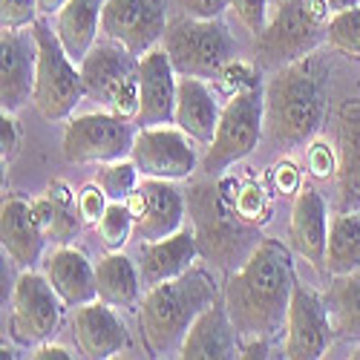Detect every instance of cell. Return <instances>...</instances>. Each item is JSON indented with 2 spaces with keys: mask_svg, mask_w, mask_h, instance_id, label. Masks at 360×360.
I'll return each instance as SVG.
<instances>
[{
  "mask_svg": "<svg viewBox=\"0 0 360 360\" xmlns=\"http://www.w3.org/2000/svg\"><path fill=\"white\" fill-rule=\"evenodd\" d=\"M291 254L280 239H259L245 262L228 277L222 303L243 343H268L285 335V317L294 291Z\"/></svg>",
  "mask_w": 360,
  "mask_h": 360,
  "instance_id": "obj_1",
  "label": "cell"
},
{
  "mask_svg": "<svg viewBox=\"0 0 360 360\" xmlns=\"http://www.w3.org/2000/svg\"><path fill=\"white\" fill-rule=\"evenodd\" d=\"M332 67L314 49L280 67L265 84V130L280 147H300L314 139L326 118Z\"/></svg>",
  "mask_w": 360,
  "mask_h": 360,
  "instance_id": "obj_2",
  "label": "cell"
},
{
  "mask_svg": "<svg viewBox=\"0 0 360 360\" xmlns=\"http://www.w3.org/2000/svg\"><path fill=\"white\" fill-rule=\"evenodd\" d=\"M217 285L202 268H191L182 277L150 285L139 300V335L153 357L179 352L193 320L214 303Z\"/></svg>",
  "mask_w": 360,
  "mask_h": 360,
  "instance_id": "obj_3",
  "label": "cell"
},
{
  "mask_svg": "<svg viewBox=\"0 0 360 360\" xmlns=\"http://www.w3.org/2000/svg\"><path fill=\"white\" fill-rule=\"evenodd\" d=\"M32 35L38 41V75L32 104L46 122H67L86 98L81 67L67 55L55 35V26H49L46 20L32 23Z\"/></svg>",
  "mask_w": 360,
  "mask_h": 360,
  "instance_id": "obj_4",
  "label": "cell"
},
{
  "mask_svg": "<svg viewBox=\"0 0 360 360\" xmlns=\"http://www.w3.org/2000/svg\"><path fill=\"white\" fill-rule=\"evenodd\" d=\"M162 46L167 49L176 72L193 78H217L236 58V41L222 18H170Z\"/></svg>",
  "mask_w": 360,
  "mask_h": 360,
  "instance_id": "obj_5",
  "label": "cell"
},
{
  "mask_svg": "<svg viewBox=\"0 0 360 360\" xmlns=\"http://www.w3.org/2000/svg\"><path fill=\"white\" fill-rule=\"evenodd\" d=\"M86 98L136 124L139 112V58L115 41H98L81 61Z\"/></svg>",
  "mask_w": 360,
  "mask_h": 360,
  "instance_id": "obj_6",
  "label": "cell"
},
{
  "mask_svg": "<svg viewBox=\"0 0 360 360\" xmlns=\"http://www.w3.org/2000/svg\"><path fill=\"white\" fill-rule=\"evenodd\" d=\"M265 130V86H251L236 96H228L222 104L219 127L214 141L207 144L202 159L205 173H225L231 165L251 156Z\"/></svg>",
  "mask_w": 360,
  "mask_h": 360,
  "instance_id": "obj_7",
  "label": "cell"
},
{
  "mask_svg": "<svg viewBox=\"0 0 360 360\" xmlns=\"http://www.w3.org/2000/svg\"><path fill=\"white\" fill-rule=\"evenodd\" d=\"M326 38V20L317 18L311 0H280L257 35V58L265 67H285L320 46Z\"/></svg>",
  "mask_w": 360,
  "mask_h": 360,
  "instance_id": "obj_8",
  "label": "cell"
},
{
  "mask_svg": "<svg viewBox=\"0 0 360 360\" xmlns=\"http://www.w3.org/2000/svg\"><path fill=\"white\" fill-rule=\"evenodd\" d=\"M64 306L67 303L58 297L46 274H35L32 268H26L12 288L9 338L26 349H35L52 340L61 328Z\"/></svg>",
  "mask_w": 360,
  "mask_h": 360,
  "instance_id": "obj_9",
  "label": "cell"
},
{
  "mask_svg": "<svg viewBox=\"0 0 360 360\" xmlns=\"http://www.w3.org/2000/svg\"><path fill=\"white\" fill-rule=\"evenodd\" d=\"M133 122L115 112H86L70 118L64 130V159L72 165H107L133 153Z\"/></svg>",
  "mask_w": 360,
  "mask_h": 360,
  "instance_id": "obj_10",
  "label": "cell"
},
{
  "mask_svg": "<svg viewBox=\"0 0 360 360\" xmlns=\"http://www.w3.org/2000/svg\"><path fill=\"white\" fill-rule=\"evenodd\" d=\"M191 136L179 127L159 124V127H139L133 139V153L139 173L144 179H167L182 182L196 173V153L191 147Z\"/></svg>",
  "mask_w": 360,
  "mask_h": 360,
  "instance_id": "obj_11",
  "label": "cell"
},
{
  "mask_svg": "<svg viewBox=\"0 0 360 360\" xmlns=\"http://www.w3.org/2000/svg\"><path fill=\"white\" fill-rule=\"evenodd\" d=\"M165 0H104L101 32L104 38L122 44L136 58L159 46L167 32Z\"/></svg>",
  "mask_w": 360,
  "mask_h": 360,
  "instance_id": "obj_12",
  "label": "cell"
},
{
  "mask_svg": "<svg viewBox=\"0 0 360 360\" xmlns=\"http://www.w3.org/2000/svg\"><path fill=\"white\" fill-rule=\"evenodd\" d=\"M332 338H335V328L326 309V300L317 291L294 283L288 317H285L283 354L288 360H317L328 352Z\"/></svg>",
  "mask_w": 360,
  "mask_h": 360,
  "instance_id": "obj_13",
  "label": "cell"
},
{
  "mask_svg": "<svg viewBox=\"0 0 360 360\" xmlns=\"http://www.w3.org/2000/svg\"><path fill=\"white\" fill-rule=\"evenodd\" d=\"M38 41L23 29H4L0 35V110L20 112L35 96Z\"/></svg>",
  "mask_w": 360,
  "mask_h": 360,
  "instance_id": "obj_14",
  "label": "cell"
},
{
  "mask_svg": "<svg viewBox=\"0 0 360 360\" xmlns=\"http://www.w3.org/2000/svg\"><path fill=\"white\" fill-rule=\"evenodd\" d=\"M176 93H179V72L170 64L167 49L153 46L139 58V127H159L173 124L176 115Z\"/></svg>",
  "mask_w": 360,
  "mask_h": 360,
  "instance_id": "obj_15",
  "label": "cell"
},
{
  "mask_svg": "<svg viewBox=\"0 0 360 360\" xmlns=\"http://www.w3.org/2000/svg\"><path fill=\"white\" fill-rule=\"evenodd\" d=\"M127 205L136 217V233L144 243H156V239L182 231L185 196L167 179H144Z\"/></svg>",
  "mask_w": 360,
  "mask_h": 360,
  "instance_id": "obj_16",
  "label": "cell"
},
{
  "mask_svg": "<svg viewBox=\"0 0 360 360\" xmlns=\"http://www.w3.org/2000/svg\"><path fill=\"white\" fill-rule=\"evenodd\" d=\"M288 243L311 268H326V243H328V207L323 193L314 185H300L291 219H288Z\"/></svg>",
  "mask_w": 360,
  "mask_h": 360,
  "instance_id": "obj_17",
  "label": "cell"
},
{
  "mask_svg": "<svg viewBox=\"0 0 360 360\" xmlns=\"http://www.w3.org/2000/svg\"><path fill=\"white\" fill-rule=\"evenodd\" d=\"M72 335L81 354L93 360L115 357L130 343L124 320L115 314V306L104 300H93V303L72 309Z\"/></svg>",
  "mask_w": 360,
  "mask_h": 360,
  "instance_id": "obj_18",
  "label": "cell"
},
{
  "mask_svg": "<svg viewBox=\"0 0 360 360\" xmlns=\"http://www.w3.org/2000/svg\"><path fill=\"white\" fill-rule=\"evenodd\" d=\"M0 245H4V254L20 271L35 268L44 259L46 236L41 233L32 217V202L20 196L4 199V205H0Z\"/></svg>",
  "mask_w": 360,
  "mask_h": 360,
  "instance_id": "obj_19",
  "label": "cell"
},
{
  "mask_svg": "<svg viewBox=\"0 0 360 360\" xmlns=\"http://www.w3.org/2000/svg\"><path fill=\"white\" fill-rule=\"evenodd\" d=\"M44 274L58 291V297L67 303V309H78L84 303L98 300V283H96V265L86 259L84 251L72 245H55L41 259Z\"/></svg>",
  "mask_w": 360,
  "mask_h": 360,
  "instance_id": "obj_20",
  "label": "cell"
},
{
  "mask_svg": "<svg viewBox=\"0 0 360 360\" xmlns=\"http://www.w3.org/2000/svg\"><path fill=\"white\" fill-rule=\"evenodd\" d=\"M179 357L185 360H228L239 357V338L228 317L225 303L214 300L188 328V335L179 346Z\"/></svg>",
  "mask_w": 360,
  "mask_h": 360,
  "instance_id": "obj_21",
  "label": "cell"
},
{
  "mask_svg": "<svg viewBox=\"0 0 360 360\" xmlns=\"http://www.w3.org/2000/svg\"><path fill=\"white\" fill-rule=\"evenodd\" d=\"M222 104L217 101L214 89L205 84V78L179 75V93H176V115L173 124L188 133L196 144H211L219 127Z\"/></svg>",
  "mask_w": 360,
  "mask_h": 360,
  "instance_id": "obj_22",
  "label": "cell"
},
{
  "mask_svg": "<svg viewBox=\"0 0 360 360\" xmlns=\"http://www.w3.org/2000/svg\"><path fill=\"white\" fill-rule=\"evenodd\" d=\"M338 191L340 207H360V98L338 107Z\"/></svg>",
  "mask_w": 360,
  "mask_h": 360,
  "instance_id": "obj_23",
  "label": "cell"
},
{
  "mask_svg": "<svg viewBox=\"0 0 360 360\" xmlns=\"http://www.w3.org/2000/svg\"><path fill=\"white\" fill-rule=\"evenodd\" d=\"M196 259H199V248L191 231H176L165 239H156V243H144L139 262L141 283L150 288L165 280L182 277L185 271H191Z\"/></svg>",
  "mask_w": 360,
  "mask_h": 360,
  "instance_id": "obj_24",
  "label": "cell"
},
{
  "mask_svg": "<svg viewBox=\"0 0 360 360\" xmlns=\"http://www.w3.org/2000/svg\"><path fill=\"white\" fill-rule=\"evenodd\" d=\"M101 12H104V0H70L55 15V35L78 67L89 55V49L98 44Z\"/></svg>",
  "mask_w": 360,
  "mask_h": 360,
  "instance_id": "obj_25",
  "label": "cell"
},
{
  "mask_svg": "<svg viewBox=\"0 0 360 360\" xmlns=\"http://www.w3.org/2000/svg\"><path fill=\"white\" fill-rule=\"evenodd\" d=\"M96 283H98V300H104V303H110L115 309L139 306L141 271L127 254L107 251L96 262Z\"/></svg>",
  "mask_w": 360,
  "mask_h": 360,
  "instance_id": "obj_26",
  "label": "cell"
},
{
  "mask_svg": "<svg viewBox=\"0 0 360 360\" xmlns=\"http://www.w3.org/2000/svg\"><path fill=\"white\" fill-rule=\"evenodd\" d=\"M360 268V207H343L328 225L326 271L349 274Z\"/></svg>",
  "mask_w": 360,
  "mask_h": 360,
  "instance_id": "obj_27",
  "label": "cell"
},
{
  "mask_svg": "<svg viewBox=\"0 0 360 360\" xmlns=\"http://www.w3.org/2000/svg\"><path fill=\"white\" fill-rule=\"evenodd\" d=\"M323 300L335 335L340 340H360V268L349 274H335Z\"/></svg>",
  "mask_w": 360,
  "mask_h": 360,
  "instance_id": "obj_28",
  "label": "cell"
},
{
  "mask_svg": "<svg viewBox=\"0 0 360 360\" xmlns=\"http://www.w3.org/2000/svg\"><path fill=\"white\" fill-rule=\"evenodd\" d=\"M32 217L41 233L46 236V243L52 245H70L81 233V222H84L78 214V205L58 202L49 193H44L41 199H32Z\"/></svg>",
  "mask_w": 360,
  "mask_h": 360,
  "instance_id": "obj_29",
  "label": "cell"
},
{
  "mask_svg": "<svg viewBox=\"0 0 360 360\" xmlns=\"http://www.w3.org/2000/svg\"><path fill=\"white\" fill-rule=\"evenodd\" d=\"M326 41L338 55L360 64V6L335 12L326 20Z\"/></svg>",
  "mask_w": 360,
  "mask_h": 360,
  "instance_id": "obj_30",
  "label": "cell"
},
{
  "mask_svg": "<svg viewBox=\"0 0 360 360\" xmlns=\"http://www.w3.org/2000/svg\"><path fill=\"white\" fill-rule=\"evenodd\" d=\"M96 231H98L107 251H122L136 231V217L130 211V205L127 202H110L107 211L101 214V219L96 222Z\"/></svg>",
  "mask_w": 360,
  "mask_h": 360,
  "instance_id": "obj_31",
  "label": "cell"
},
{
  "mask_svg": "<svg viewBox=\"0 0 360 360\" xmlns=\"http://www.w3.org/2000/svg\"><path fill=\"white\" fill-rule=\"evenodd\" d=\"M139 176L141 173H139L136 162L127 156V159L101 165L98 185H101V191L107 193L110 202H127L136 193V188H139Z\"/></svg>",
  "mask_w": 360,
  "mask_h": 360,
  "instance_id": "obj_32",
  "label": "cell"
},
{
  "mask_svg": "<svg viewBox=\"0 0 360 360\" xmlns=\"http://www.w3.org/2000/svg\"><path fill=\"white\" fill-rule=\"evenodd\" d=\"M231 205L233 217H239L243 222H265L271 214V193H265V188L259 185H245L239 188V193H233Z\"/></svg>",
  "mask_w": 360,
  "mask_h": 360,
  "instance_id": "obj_33",
  "label": "cell"
},
{
  "mask_svg": "<svg viewBox=\"0 0 360 360\" xmlns=\"http://www.w3.org/2000/svg\"><path fill=\"white\" fill-rule=\"evenodd\" d=\"M217 81H219L225 96H236V93H243V89L262 86L259 72L254 70V64H245V61H239V58H233V61L217 75Z\"/></svg>",
  "mask_w": 360,
  "mask_h": 360,
  "instance_id": "obj_34",
  "label": "cell"
},
{
  "mask_svg": "<svg viewBox=\"0 0 360 360\" xmlns=\"http://www.w3.org/2000/svg\"><path fill=\"white\" fill-rule=\"evenodd\" d=\"M38 0H0V26L4 29H26L38 20Z\"/></svg>",
  "mask_w": 360,
  "mask_h": 360,
  "instance_id": "obj_35",
  "label": "cell"
},
{
  "mask_svg": "<svg viewBox=\"0 0 360 360\" xmlns=\"http://www.w3.org/2000/svg\"><path fill=\"white\" fill-rule=\"evenodd\" d=\"M306 167L314 179L338 176V147H332L323 139H314L309 144V153H306Z\"/></svg>",
  "mask_w": 360,
  "mask_h": 360,
  "instance_id": "obj_36",
  "label": "cell"
},
{
  "mask_svg": "<svg viewBox=\"0 0 360 360\" xmlns=\"http://www.w3.org/2000/svg\"><path fill=\"white\" fill-rule=\"evenodd\" d=\"M231 9L236 12V18L243 20V26L248 32L259 35L265 23H268V0H231Z\"/></svg>",
  "mask_w": 360,
  "mask_h": 360,
  "instance_id": "obj_37",
  "label": "cell"
},
{
  "mask_svg": "<svg viewBox=\"0 0 360 360\" xmlns=\"http://www.w3.org/2000/svg\"><path fill=\"white\" fill-rule=\"evenodd\" d=\"M107 205H110V199H107V193L101 191L98 182L96 185H84L78 191V214H81L84 222H93L96 225L101 219V214L107 211Z\"/></svg>",
  "mask_w": 360,
  "mask_h": 360,
  "instance_id": "obj_38",
  "label": "cell"
},
{
  "mask_svg": "<svg viewBox=\"0 0 360 360\" xmlns=\"http://www.w3.org/2000/svg\"><path fill=\"white\" fill-rule=\"evenodd\" d=\"M179 6H182L185 15H191V18L214 20L231 9V0H179Z\"/></svg>",
  "mask_w": 360,
  "mask_h": 360,
  "instance_id": "obj_39",
  "label": "cell"
},
{
  "mask_svg": "<svg viewBox=\"0 0 360 360\" xmlns=\"http://www.w3.org/2000/svg\"><path fill=\"white\" fill-rule=\"evenodd\" d=\"M20 147V127L15 122V112H4L0 115V153L4 159H12Z\"/></svg>",
  "mask_w": 360,
  "mask_h": 360,
  "instance_id": "obj_40",
  "label": "cell"
},
{
  "mask_svg": "<svg viewBox=\"0 0 360 360\" xmlns=\"http://www.w3.org/2000/svg\"><path fill=\"white\" fill-rule=\"evenodd\" d=\"M271 176H274V188L280 193H297L300 191V170L291 162H280Z\"/></svg>",
  "mask_w": 360,
  "mask_h": 360,
  "instance_id": "obj_41",
  "label": "cell"
},
{
  "mask_svg": "<svg viewBox=\"0 0 360 360\" xmlns=\"http://www.w3.org/2000/svg\"><path fill=\"white\" fill-rule=\"evenodd\" d=\"M29 357H32V360H70L72 354H70L64 346H58V343L46 340V343H41V346H35Z\"/></svg>",
  "mask_w": 360,
  "mask_h": 360,
  "instance_id": "obj_42",
  "label": "cell"
},
{
  "mask_svg": "<svg viewBox=\"0 0 360 360\" xmlns=\"http://www.w3.org/2000/svg\"><path fill=\"white\" fill-rule=\"evenodd\" d=\"M67 4H70V0H38V9H41V15H52L55 18Z\"/></svg>",
  "mask_w": 360,
  "mask_h": 360,
  "instance_id": "obj_43",
  "label": "cell"
},
{
  "mask_svg": "<svg viewBox=\"0 0 360 360\" xmlns=\"http://www.w3.org/2000/svg\"><path fill=\"white\" fill-rule=\"evenodd\" d=\"M328 12H343V9H352V6H360V0H326Z\"/></svg>",
  "mask_w": 360,
  "mask_h": 360,
  "instance_id": "obj_44",
  "label": "cell"
},
{
  "mask_svg": "<svg viewBox=\"0 0 360 360\" xmlns=\"http://www.w3.org/2000/svg\"><path fill=\"white\" fill-rule=\"evenodd\" d=\"M349 357H352V360H360V346H357V349H352V354H349Z\"/></svg>",
  "mask_w": 360,
  "mask_h": 360,
  "instance_id": "obj_45",
  "label": "cell"
},
{
  "mask_svg": "<svg viewBox=\"0 0 360 360\" xmlns=\"http://www.w3.org/2000/svg\"><path fill=\"white\" fill-rule=\"evenodd\" d=\"M277 4H280V0H277Z\"/></svg>",
  "mask_w": 360,
  "mask_h": 360,
  "instance_id": "obj_46",
  "label": "cell"
}]
</instances>
